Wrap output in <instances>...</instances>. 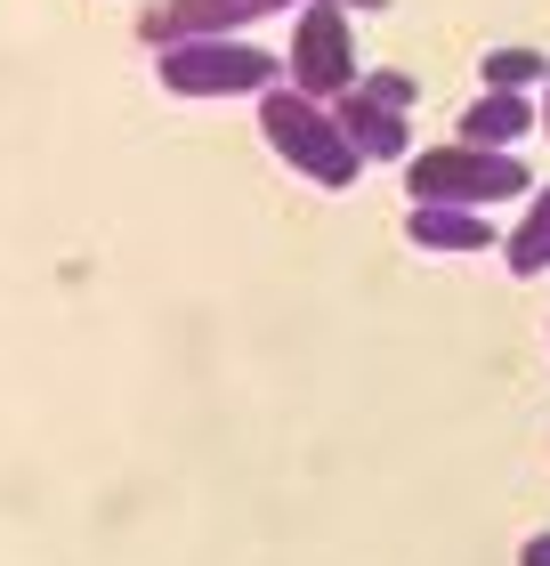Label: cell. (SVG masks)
Wrapping results in <instances>:
<instances>
[{"mask_svg":"<svg viewBox=\"0 0 550 566\" xmlns=\"http://www.w3.org/2000/svg\"><path fill=\"white\" fill-rule=\"evenodd\" d=\"M535 122H542V106H535V97L527 90H478V97H469V106H461V146H494V154H510L518 138H527L535 130Z\"/></svg>","mask_w":550,"mask_h":566,"instance_id":"ba28073f","label":"cell"},{"mask_svg":"<svg viewBox=\"0 0 550 566\" xmlns=\"http://www.w3.org/2000/svg\"><path fill=\"white\" fill-rule=\"evenodd\" d=\"M542 138H550V82H542Z\"/></svg>","mask_w":550,"mask_h":566,"instance_id":"5bb4252c","label":"cell"},{"mask_svg":"<svg viewBox=\"0 0 550 566\" xmlns=\"http://www.w3.org/2000/svg\"><path fill=\"white\" fill-rule=\"evenodd\" d=\"M308 0H154L138 17V41L146 49H178V41H219V33H243V24H268V17H292Z\"/></svg>","mask_w":550,"mask_h":566,"instance_id":"5b68a950","label":"cell"},{"mask_svg":"<svg viewBox=\"0 0 550 566\" xmlns=\"http://www.w3.org/2000/svg\"><path fill=\"white\" fill-rule=\"evenodd\" d=\"M332 122H340V130H349V146L364 154V170H373V163H397V170H405V163H413V122H405L397 106H381L364 82L332 97Z\"/></svg>","mask_w":550,"mask_h":566,"instance_id":"8992f818","label":"cell"},{"mask_svg":"<svg viewBox=\"0 0 550 566\" xmlns=\"http://www.w3.org/2000/svg\"><path fill=\"white\" fill-rule=\"evenodd\" d=\"M502 260H510V275H542L550 268V178H542V195H527V219L510 227Z\"/></svg>","mask_w":550,"mask_h":566,"instance_id":"9c48e42d","label":"cell"},{"mask_svg":"<svg viewBox=\"0 0 550 566\" xmlns=\"http://www.w3.org/2000/svg\"><path fill=\"white\" fill-rule=\"evenodd\" d=\"M518 566H550V526H542V534H527V543H518Z\"/></svg>","mask_w":550,"mask_h":566,"instance_id":"7c38bea8","label":"cell"},{"mask_svg":"<svg viewBox=\"0 0 550 566\" xmlns=\"http://www.w3.org/2000/svg\"><path fill=\"white\" fill-rule=\"evenodd\" d=\"M405 243L437 251V260H478V251H494V219L461 211V202H405Z\"/></svg>","mask_w":550,"mask_h":566,"instance_id":"52a82bcc","label":"cell"},{"mask_svg":"<svg viewBox=\"0 0 550 566\" xmlns=\"http://www.w3.org/2000/svg\"><path fill=\"white\" fill-rule=\"evenodd\" d=\"M478 82L486 90H542L550 82V57H542V49H494Z\"/></svg>","mask_w":550,"mask_h":566,"instance_id":"30bf717a","label":"cell"},{"mask_svg":"<svg viewBox=\"0 0 550 566\" xmlns=\"http://www.w3.org/2000/svg\"><path fill=\"white\" fill-rule=\"evenodd\" d=\"M340 9H349V17H356V9H388V0H340Z\"/></svg>","mask_w":550,"mask_h":566,"instance_id":"4fadbf2b","label":"cell"},{"mask_svg":"<svg viewBox=\"0 0 550 566\" xmlns=\"http://www.w3.org/2000/svg\"><path fill=\"white\" fill-rule=\"evenodd\" d=\"M283 82L308 90V97H332L364 82L356 65V17L340 9V0H308V9H292V49H283Z\"/></svg>","mask_w":550,"mask_h":566,"instance_id":"277c9868","label":"cell"},{"mask_svg":"<svg viewBox=\"0 0 550 566\" xmlns=\"http://www.w3.org/2000/svg\"><path fill=\"white\" fill-rule=\"evenodd\" d=\"M364 90L381 97V106H397V114H413L422 106V90H413V73H397V65H381V73H364Z\"/></svg>","mask_w":550,"mask_h":566,"instance_id":"8fae6325","label":"cell"},{"mask_svg":"<svg viewBox=\"0 0 550 566\" xmlns=\"http://www.w3.org/2000/svg\"><path fill=\"white\" fill-rule=\"evenodd\" d=\"M154 73H163L170 97H268V90L283 82V65H276L259 41H243V33L154 49Z\"/></svg>","mask_w":550,"mask_h":566,"instance_id":"3957f363","label":"cell"},{"mask_svg":"<svg viewBox=\"0 0 550 566\" xmlns=\"http://www.w3.org/2000/svg\"><path fill=\"white\" fill-rule=\"evenodd\" d=\"M259 138L283 154V170H300L308 187H324V195H340V187H356V178H364V154L349 146V130L332 122L324 97H308V90H283L276 82L268 97H259Z\"/></svg>","mask_w":550,"mask_h":566,"instance_id":"6da1fadb","label":"cell"},{"mask_svg":"<svg viewBox=\"0 0 550 566\" xmlns=\"http://www.w3.org/2000/svg\"><path fill=\"white\" fill-rule=\"evenodd\" d=\"M535 178L518 154H494V146H413L405 163V202H461V211H494V202H527Z\"/></svg>","mask_w":550,"mask_h":566,"instance_id":"7a4b0ae2","label":"cell"}]
</instances>
